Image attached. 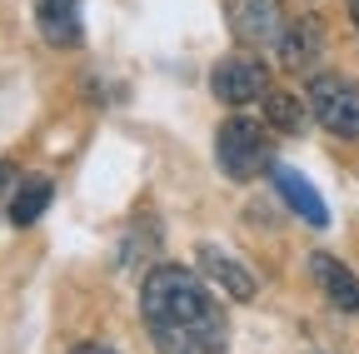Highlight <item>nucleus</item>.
Here are the masks:
<instances>
[{"label":"nucleus","instance_id":"obj_9","mask_svg":"<svg viewBox=\"0 0 359 354\" xmlns=\"http://www.w3.org/2000/svg\"><path fill=\"white\" fill-rule=\"evenodd\" d=\"M35 25L55 50L80 46V0H35Z\"/></svg>","mask_w":359,"mask_h":354},{"label":"nucleus","instance_id":"obj_8","mask_svg":"<svg viewBox=\"0 0 359 354\" xmlns=\"http://www.w3.org/2000/svg\"><path fill=\"white\" fill-rule=\"evenodd\" d=\"M309 275H314V285L325 290V299L339 309V315H359V280L334 254H309Z\"/></svg>","mask_w":359,"mask_h":354},{"label":"nucleus","instance_id":"obj_13","mask_svg":"<svg viewBox=\"0 0 359 354\" xmlns=\"http://www.w3.org/2000/svg\"><path fill=\"white\" fill-rule=\"evenodd\" d=\"M15 180H20V175H15V165H11V160H0V205H6V195L15 190Z\"/></svg>","mask_w":359,"mask_h":354},{"label":"nucleus","instance_id":"obj_10","mask_svg":"<svg viewBox=\"0 0 359 354\" xmlns=\"http://www.w3.org/2000/svg\"><path fill=\"white\" fill-rule=\"evenodd\" d=\"M200 270L224 290V294H230V299H255V275L245 270V264L235 259V254H224L219 245H200Z\"/></svg>","mask_w":359,"mask_h":354},{"label":"nucleus","instance_id":"obj_3","mask_svg":"<svg viewBox=\"0 0 359 354\" xmlns=\"http://www.w3.org/2000/svg\"><path fill=\"white\" fill-rule=\"evenodd\" d=\"M309 115L330 135L359 140V85L344 80V75H314L309 80Z\"/></svg>","mask_w":359,"mask_h":354},{"label":"nucleus","instance_id":"obj_11","mask_svg":"<svg viewBox=\"0 0 359 354\" xmlns=\"http://www.w3.org/2000/svg\"><path fill=\"white\" fill-rule=\"evenodd\" d=\"M50 200H55V185L45 180V175H30V180H15V190H11V225H35V219L50 210Z\"/></svg>","mask_w":359,"mask_h":354},{"label":"nucleus","instance_id":"obj_2","mask_svg":"<svg viewBox=\"0 0 359 354\" xmlns=\"http://www.w3.org/2000/svg\"><path fill=\"white\" fill-rule=\"evenodd\" d=\"M215 160H219V170L230 175V180H255V175H264L275 165L269 130L245 120V115H230L219 125V135H215Z\"/></svg>","mask_w":359,"mask_h":354},{"label":"nucleus","instance_id":"obj_7","mask_svg":"<svg viewBox=\"0 0 359 354\" xmlns=\"http://www.w3.org/2000/svg\"><path fill=\"white\" fill-rule=\"evenodd\" d=\"M269 180H275V190H280V200L304 219L309 230H325L330 225V210H325V200H320V190H314L299 170H290V165H269Z\"/></svg>","mask_w":359,"mask_h":354},{"label":"nucleus","instance_id":"obj_15","mask_svg":"<svg viewBox=\"0 0 359 354\" xmlns=\"http://www.w3.org/2000/svg\"><path fill=\"white\" fill-rule=\"evenodd\" d=\"M349 15H354V30H359V0H349Z\"/></svg>","mask_w":359,"mask_h":354},{"label":"nucleus","instance_id":"obj_4","mask_svg":"<svg viewBox=\"0 0 359 354\" xmlns=\"http://www.w3.org/2000/svg\"><path fill=\"white\" fill-rule=\"evenodd\" d=\"M285 25H290L285 0H230V30L250 50H275Z\"/></svg>","mask_w":359,"mask_h":354},{"label":"nucleus","instance_id":"obj_5","mask_svg":"<svg viewBox=\"0 0 359 354\" xmlns=\"http://www.w3.org/2000/svg\"><path fill=\"white\" fill-rule=\"evenodd\" d=\"M210 90H215L219 105H255L269 90V75L255 55H224L210 75Z\"/></svg>","mask_w":359,"mask_h":354},{"label":"nucleus","instance_id":"obj_1","mask_svg":"<svg viewBox=\"0 0 359 354\" xmlns=\"http://www.w3.org/2000/svg\"><path fill=\"white\" fill-rule=\"evenodd\" d=\"M140 320L160 354H224L230 325L219 299L185 264H155L140 285Z\"/></svg>","mask_w":359,"mask_h":354},{"label":"nucleus","instance_id":"obj_12","mask_svg":"<svg viewBox=\"0 0 359 354\" xmlns=\"http://www.w3.org/2000/svg\"><path fill=\"white\" fill-rule=\"evenodd\" d=\"M264 120L269 130H285V135H299L304 130V105L285 90H264Z\"/></svg>","mask_w":359,"mask_h":354},{"label":"nucleus","instance_id":"obj_6","mask_svg":"<svg viewBox=\"0 0 359 354\" xmlns=\"http://www.w3.org/2000/svg\"><path fill=\"white\" fill-rule=\"evenodd\" d=\"M275 50H280V65H285V70H294V75H309L314 65H320V55H325V30H320V20H314V15H304V20H290Z\"/></svg>","mask_w":359,"mask_h":354},{"label":"nucleus","instance_id":"obj_14","mask_svg":"<svg viewBox=\"0 0 359 354\" xmlns=\"http://www.w3.org/2000/svg\"><path fill=\"white\" fill-rule=\"evenodd\" d=\"M70 354H120V349H110V344H80V349H70Z\"/></svg>","mask_w":359,"mask_h":354}]
</instances>
